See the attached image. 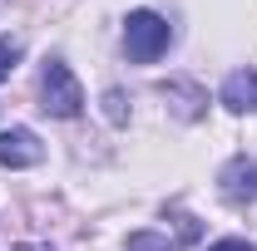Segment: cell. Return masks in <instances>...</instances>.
Masks as SVG:
<instances>
[{"label": "cell", "mask_w": 257, "mask_h": 251, "mask_svg": "<svg viewBox=\"0 0 257 251\" xmlns=\"http://www.w3.org/2000/svg\"><path fill=\"white\" fill-rule=\"evenodd\" d=\"M104 114H109V124H128V108H124V94L119 89L104 94Z\"/></svg>", "instance_id": "cell-9"}, {"label": "cell", "mask_w": 257, "mask_h": 251, "mask_svg": "<svg viewBox=\"0 0 257 251\" xmlns=\"http://www.w3.org/2000/svg\"><path fill=\"white\" fill-rule=\"evenodd\" d=\"M208 251H257V246H252V242H237V236H232V242H213Z\"/></svg>", "instance_id": "cell-10"}, {"label": "cell", "mask_w": 257, "mask_h": 251, "mask_svg": "<svg viewBox=\"0 0 257 251\" xmlns=\"http://www.w3.org/2000/svg\"><path fill=\"white\" fill-rule=\"evenodd\" d=\"M163 98L173 104V114H178V118H198V114H203V104H208V94H203L193 79H168V84H163Z\"/></svg>", "instance_id": "cell-6"}, {"label": "cell", "mask_w": 257, "mask_h": 251, "mask_svg": "<svg viewBox=\"0 0 257 251\" xmlns=\"http://www.w3.org/2000/svg\"><path fill=\"white\" fill-rule=\"evenodd\" d=\"M218 192H223V202H232V207H247L257 197V158H232L223 172H218Z\"/></svg>", "instance_id": "cell-3"}, {"label": "cell", "mask_w": 257, "mask_h": 251, "mask_svg": "<svg viewBox=\"0 0 257 251\" xmlns=\"http://www.w3.org/2000/svg\"><path fill=\"white\" fill-rule=\"evenodd\" d=\"M128 251H178V242H168L159 232H134L128 236Z\"/></svg>", "instance_id": "cell-7"}, {"label": "cell", "mask_w": 257, "mask_h": 251, "mask_svg": "<svg viewBox=\"0 0 257 251\" xmlns=\"http://www.w3.org/2000/svg\"><path fill=\"white\" fill-rule=\"evenodd\" d=\"M20 54H25V44L15 34H0V79H10V69L20 64Z\"/></svg>", "instance_id": "cell-8"}, {"label": "cell", "mask_w": 257, "mask_h": 251, "mask_svg": "<svg viewBox=\"0 0 257 251\" xmlns=\"http://www.w3.org/2000/svg\"><path fill=\"white\" fill-rule=\"evenodd\" d=\"M40 108L55 114V118H74V114L84 108V89H79L74 69H69L64 60L45 64V74H40Z\"/></svg>", "instance_id": "cell-1"}, {"label": "cell", "mask_w": 257, "mask_h": 251, "mask_svg": "<svg viewBox=\"0 0 257 251\" xmlns=\"http://www.w3.org/2000/svg\"><path fill=\"white\" fill-rule=\"evenodd\" d=\"M40 158H45V148L30 128H5L0 133V162L5 168H35Z\"/></svg>", "instance_id": "cell-4"}, {"label": "cell", "mask_w": 257, "mask_h": 251, "mask_svg": "<svg viewBox=\"0 0 257 251\" xmlns=\"http://www.w3.org/2000/svg\"><path fill=\"white\" fill-rule=\"evenodd\" d=\"M223 104L232 108V114H252V108H257V74H252V69H232V74H227Z\"/></svg>", "instance_id": "cell-5"}, {"label": "cell", "mask_w": 257, "mask_h": 251, "mask_svg": "<svg viewBox=\"0 0 257 251\" xmlns=\"http://www.w3.org/2000/svg\"><path fill=\"white\" fill-rule=\"evenodd\" d=\"M15 251H45V246H15Z\"/></svg>", "instance_id": "cell-11"}, {"label": "cell", "mask_w": 257, "mask_h": 251, "mask_svg": "<svg viewBox=\"0 0 257 251\" xmlns=\"http://www.w3.org/2000/svg\"><path fill=\"white\" fill-rule=\"evenodd\" d=\"M168 40H173V30H168V20L154 15V10H134L124 20V50H128L134 64H154L168 50Z\"/></svg>", "instance_id": "cell-2"}]
</instances>
